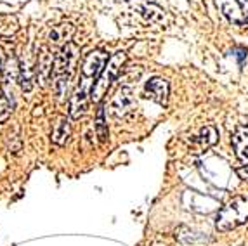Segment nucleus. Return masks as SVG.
<instances>
[{
    "mask_svg": "<svg viewBox=\"0 0 248 246\" xmlns=\"http://www.w3.org/2000/svg\"><path fill=\"white\" fill-rule=\"evenodd\" d=\"M77 56H78V49L73 42L62 46L59 52L54 56V89L59 97L66 94L68 85H70L71 75H73V68L77 64Z\"/></svg>",
    "mask_w": 248,
    "mask_h": 246,
    "instance_id": "1",
    "label": "nucleus"
},
{
    "mask_svg": "<svg viewBox=\"0 0 248 246\" xmlns=\"http://www.w3.org/2000/svg\"><path fill=\"white\" fill-rule=\"evenodd\" d=\"M248 222V200L243 196H236L220 210L215 217V227L220 232L232 231Z\"/></svg>",
    "mask_w": 248,
    "mask_h": 246,
    "instance_id": "2",
    "label": "nucleus"
},
{
    "mask_svg": "<svg viewBox=\"0 0 248 246\" xmlns=\"http://www.w3.org/2000/svg\"><path fill=\"white\" fill-rule=\"evenodd\" d=\"M125 61H127V56H125V52H116V54H113L111 58L108 59L106 66H104V70L101 71V75L97 77V80H95V83H94L91 101H94V103H97V104L103 103L104 95L108 94V91H109L111 83L115 82L116 78H118V75H120Z\"/></svg>",
    "mask_w": 248,
    "mask_h": 246,
    "instance_id": "3",
    "label": "nucleus"
},
{
    "mask_svg": "<svg viewBox=\"0 0 248 246\" xmlns=\"http://www.w3.org/2000/svg\"><path fill=\"white\" fill-rule=\"evenodd\" d=\"M94 78L80 77V82L75 89L73 95L70 99V118L78 120L87 113L89 103L92 97V89H94Z\"/></svg>",
    "mask_w": 248,
    "mask_h": 246,
    "instance_id": "4",
    "label": "nucleus"
},
{
    "mask_svg": "<svg viewBox=\"0 0 248 246\" xmlns=\"http://www.w3.org/2000/svg\"><path fill=\"white\" fill-rule=\"evenodd\" d=\"M128 5L134 9V13L141 17L144 23H161L163 21V9H160L158 5L149 4L146 0H128Z\"/></svg>",
    "mask_w": 248,
    "mask_h": 246,
    "instance_id": "5",
    "label": "nucleus"
},
{
    "mask_svg": "<svg viewBox=\"0 0 248 246\" xmlns=\"http://www.w3.org/2000/svg\"><path fill=\"white\" fill-rule=\"evenodd\" d=\"M108 62V54L104 50H92L91 54H87V58L82 62V77L87 78H97L101 75V71L104 70V66Z\"/></svg>",
    "mask_w": 248,
    "mask_h": 246,
    "instance_id": "6",
    "label": "nucleus"
},
{
    "mask_svg": "<svg viewBox=\"0 0 248 246\" xmlns=\"http://www.w3.org/2000/svg\"><path fill=\"white\" fill-rule=\"evenodd\" d=\"M54 70V56L50 54L49 47H42L38 52L37 62H35V77L40 85H46L49 82V78L52 77Z\"/></svg>",
    "mask_w": 248,
    "mask_h": 246,
    "instance_id": "7",
    "label": "nucleus"
},
{
    "mask_svg": "<svg viewBox=\"0 0 248 246\" xmlns=\"http://www.w3.org/2000/svg\"><path fill=\"white\" fill-rule=\"evenodd\" d=\"M169 92H170V85L165 78L153 77L146 82V94H148V97H151L155 103H158L160 106H165L167 104Z\"/></svg>",
    "mask_w": 248,
    "mask_h": 246,
    "instance_id": "8",
    "label": "nucleus"
},
{
    "mask_svg": "<svg viewBox=\"0 0 248 246\" xmlns=\"http://www.w3.org/2000/svg\"><path fill=\"white\" fill-rule=\"evenodd\" d=\"M113 109H115L116 116H127L128 113H132L136 109V99L130 89L122 87L120 91L116 92L115 99H113Z\"/></svg>",
    "mask_w": 248,
    "mask_h": 246,
    "instance_id": "9",
    "label": "nucleus"
},
{
    "mask_svg": "<svg viewBox=\"0 0 248 246\" xmlns=\"http://www.w3.org/2000/svg\"><path fill=\"white\" fill-rule=\"evenodd\" d=\"M222 13L231 23L245 25L248 23V0H232L231 4H224Z\"/></svg>",
    "mask_w": 248,
    "mask_h": 246,
    "instance_id": "10",
    "label": "nucleus"
},
{
    "mask_svg": "<svg viewBox=\"0 0 248 246\" xmlns=\"http://www.w3.org/2000/svg\"><path fill=\"white\" fill-rule=\"evenodd\" d=\"M71 118H66V116H59L56 120L52 127V132H50V140L54 144H58V146H64L68 142L71 136V123H70Z\"/></svg>",
    "mask_w": 248,
    "mask_h": 246,
    "instance_id": "11",
    "label": "nucleus"
},
{
    "mask_svg": "<svg viewBox=\"0 0 248 246\" xmlns=\"http://www.w3.org/2000/svg\"><path fill=\"white\" fill-rule=\"evenodd\" d=\"M75 35V26L71 23H61V25L54 26L49 33V40L54 46H66L70 44Z\"/></svg>",
    "mask_w": 248,
    "mask_h": 246,
    "instance_id": "12",
    "label": "nucleus"
},
{
    "mask_svg": "<svg viewBox=\"0 0 248 246\" xmlns=\"http://www.w3.org/2000/svg\"><path fill=\"white\" fill-rule=\"evenodd\" d=\"M232 148L241 161L248 163V127H238L232 134Z\"/></svg>",
    "mask_w": 248,
    "mask_h": 246,
    "instance_id": "13",
    "label": "nucleus"
},
{
    "mask_svg": "<svg viewBox=\"0 0 248 246\" xmlns=\"http://www.w3.org/2000/svg\"><path fill=\"white\" fill-rule=\"evenodd\" d=\"M217 140H219V132H217V128L212 127V125L203 127L202 132H200V136L195 139V144L198 146V151L196 153H202V151H205V149L215 146Z\"/></svg>",
    "mask_w": 248,
    "mask_h": 246,
    "instance_id": "14",
    "label": "nucleus"
},
{
    "mask_svg": "<svg viewBox=\"0 0 248 246\" xmlns=\"http://www.w3.org/2000/svg\"><path fill=\"white\" fill-rule=\"evenodd\" d=\"M95 132H97V137H99L101 142H106V139H108V125H106V120H104V106H103V103L99 104V109H97Z\"/></svg>",
    "mask_w": 248,
    "mask_h": 246,
    "instance_id": "15",
    "label": "nucleus"
},
{
    "mask_svg": "<svg viewBox=\"0 0 248 246\" xmlns=\"http://www.w3.org/2000/svg\"><path fill=\"white\" fill-rule=\"evenodd\" d=\"M236 173L240 175V179L248 181V163H243V165H240V167H236Z\"/></svg>",
    "mask_w": 248,
    "mask_h": 246,
    "instance_id": "16",
    "label": "nucleus"
}]
</instances>
